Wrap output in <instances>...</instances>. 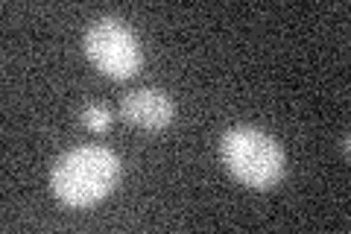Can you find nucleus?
<instances>
[{
  "label": "nucleus",
  "mask_w": 351,
  "mask_h": 234,
  "mask_svg": "<svg viewBox=\"0 0 351 234\" xmlns=\"http://www.w3.org/2000/svg\"><path fill=\"white\" fill-rule=\"evenodd\" d=\"M120 182V159L100 143L73 147L53 164L50 187L59 202L71 208H88L117 187Z\"/></svg>",
  "instance_id": "obj_1"
},
{
  "label": "nucleus",
  "mask_w": 351,
  "mask_h": 234,
  "mask_svg": "<svg viewBox=\"0 0 351 234\" xmlns=\"http://www.w3.org/2000/svg\"><path fill=\"white\" fill-rule=\"evenodd\" d=\"M219 155L228 173L255 191H269L284 176V152L278 141L255 126H234L219 141Z\"/></svg>",
  "instance_id": "obj_2"
},
{
  "label": "nucleus",
  "mask_w": 351,
  "mask_h": 234,
  "mask_svg": "<svg viewBox=\"0 0 351 234\" xmlns=\"http://www.w3.org/2000/svg\"><path fill=\"white\" fill-rule=\"evenodd\" d=\"M85 53L112 80H129L141 71L144 53H141L138 36L132 32L123 21L117 18H100L85 30Z\"/></svg>",
  "instance_id": "obj_3"
},
{
  "label": "nucleus",
  "mask_w": 351,
  "mask_h": 234,
  "mask_svg": "<svg viewBox=\"0 0 351 234\" xmlns=\"http://www.w3.org/2000/svg\"><path fill=\"white\" fill-rule=\"evenodd\" d=\"M120 115H123V120L132 126L158 132L173 124L176 103L161 88H135V91H129L120 100Z\"/></svg>",
  "instance_id": "obj_4"
},
{
  "label": "nucleus",
  "mask_w": 351,
  "mask_h": 234,
  "mask_svg": "<svg viewBox=\"0 0 351 234\" xmlns=\"http://www.w3.org/2000/svg\"><path fill=\"white\" fill-rule=\"evenodd\" d=\"M82 126L88 132H94V135H103V132L112 129V115H108L106 106L91 103V106L82 108Z\"/></svg>",
  "instance_id": "obj_5"
}]
</instances>
